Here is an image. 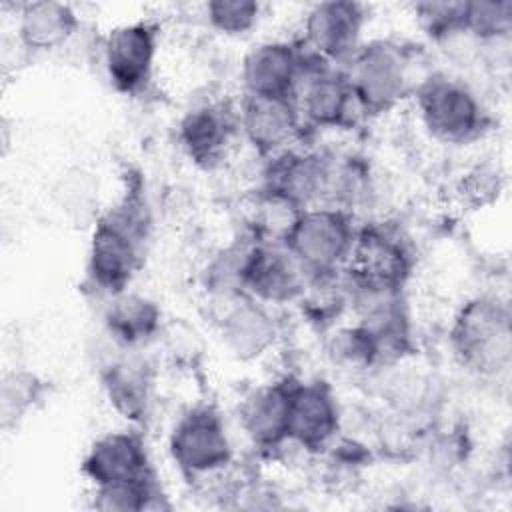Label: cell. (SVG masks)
<instances>
[{"instance_id":"cell-3","label":"cell","mask_w":512,"mask_h":512,"mask_svg":"<svg viewBox=\"0 0 512 512\" xmlns=\"http://www.w3.org/2000/svg\"><path fill=\"white\" fill-rule=\"evenodd\" d=\"M346 76L362 112H388L412 90V54L400 42L370 40L356 50Z\"/></svg>"},{"instance_id":"cell-22","label":"cell","mask_w":512,"mask_h":512,"mask_svg":"<svg viewBox=\"0 0 512 512\" xmlns=\"http://www.w3.org/2000/svg\"><path fill=\"white\" fill-rule=\"evenodd\" d=\"M78 28V16L70 4L40 0L22 4L18 12V38L28 50H54L64 46Z\"/></svg>"},{"instance_id":"cell-27","label":"cell","mask_w":512,"mask_h":512,"mask_svg":"<svg viewBox=\"0 0 512 512\" xmlns=\"http://www.w3.org/2000/svg\"><path fill=\"white\" fill-rule=\"evenodd\" d=\"M464 8L466 2H418L414 4V16L418 26L438 42L464 36Z\"/></svg>"},{"instance_id":"cell-14","label":"cell","mask_w":512,"mask_h":512,"mask_svg":"<svg viewBox=\"0 0 512 512\" xmlns=\"http://www.w3.org/2000/svg\"><path fill=\"white\" fill-rule=\"evenodd\" d=\"M330 158L318 152L284 150L272 156L264 172V192L276 194L298 208L324 206L328 194Z\"/></svg>"},{"instance_id":"cell-20","label":"cell","mask_w":512,"mask_h":512,"mask_svg":"<svg viewBox=\"0 0 512 512\" xmlns=\"http://www.w3.org/2000/svg\"><path fill=\"white\" fill-rule=\"evenodd\" d=\"M152 370L144 358L124 354L102 368V388L110 406L128 422H142L152 404Z\"/></svg>"},{"instance_id":"cell-16","label":"cell","mask_w":512,"mask_h":512,"mask_svg":"<svg viewBox=\"0 0 512 512\" xmlns=\"http://www.w3.org/2000/svg\"><path fill=\"white\" fill-rule=\"evenodd\" d=\"M240 132L262 156H276L298 138L302 118L294 98L244 96L238 112Z\"/></svg>"},{"instance_id":"cell-23","label":"cell","mask_w":512,"mask_h":512,"mask_svg":"<svg viewBox=\"0 0 512 512\" xmlns=\"http://www.w3.org/2000/svg\"><path fill=\"white\" fill-rule=\"evenodd\" d=\"M300 214L302 208H298L296 204L260 190V194L256 196L254 212L250 216L252 238L258 242L284 244Z\"/></svg>"},{"instance_id":"cell-13","label":"cell","mask_w":512,"mask_h":512,"mask_svg":"<svg viewBox=\"0 0 512 512\" xmlns=\"http://www.w3.org/2000/svg\"><path fill=\"white\" fill-rule=\"evenodd\" d=\"M340 430V408L322 380L292 382L288 408V440L308 452H320Z\"/></svg>"},{"instance_id":"cell-19","label":"cell","mask_w":512,"mask_h":512,"mask_svg":"<svg viewBox=\"0 0 512 512\" xmlns=\"http://www.w3.org/2000/svg\"><path fill=\"white\" fill-rule=\"evenodd\" d=\"M294 380H276L252 390L240 404V424L260 448H276L288 440V408Z\"/></svg>"},{"instance_id":"cell-5","label":"cell","mask_w":512,"mask_h":512,"mask_svg":"<svg viewBox=\"0 0 512 512\" xmlns=\"http://www.w3.org/2000/svg\"><path fill=\"white\" fill-rule=\"evenodd\" d=\"M414 94L420 120L436 140L464 144L482 132V104L464 82L434 74L422 80Z\"/></svg>"},{"instance_id":"cell-2","label":"cell","mask_w":512,"mask_h":512,"mask_svg":"<svg viewBox=\"0 0 512 512\" xmlns=\"http://www.w3.org/2000/svg\"><path fill=\"white\" fill-rule=\"evenodd\" d=\"M450 342L458 360L484 376L508 370L512 358L510 308L498 296H476L456 314Z\"/></svg>"},{"instance_id":"cell-9","label":"cell","mask_w":512,"mask_h":512,"mask_svg":"<svg viewBox=\"0 0 512 512\" xmlns=\"http://www.w3.org/2000/svg\"><path fill=\"white\" fill-rule=\"evenodd\" d=\"M294 102L300 118L316 128H342L352 122L354 110H360L346 70L318 62L310 54Z\"/></svg>"},{"instance_id":"cell-6","label":"cell","mask_w":512,"mask_h":512,"mask_svg":"<svg viewBox=\"0 0 512 512\" xmlns=\"http://www.w3.org/2000/svg\"><path fill=\"white\" fill-rule=\"evenodd\" d=\"M174 464L192 478L222 472L232 462V444L216 410L198 406L174 424L168 438Z\"/></svg>"},{"instance_id":"cell-4","label":"cell","mask_w":512,"mask_h":512,"mask_svg":"<svg viewBox=\"0 0 512 512\" xmlns=\"http://www.w3.org/2000/svg\"><path fill=\"white\" fill-rule=\"evenodd\" d=\"M354 238L356 230L348 210L312 206L302 210L284 244L308 276H318L348 266Z\"/></svg>"},{"instance_id":"cell-1","label":"cell","mask_w":512,"mask_h":512,"mask_svg":"<svg viewBox=\"0 0 512 512\" xmlns=\"http://www.w3.org/2000/svg\"><path fill=\"white\" fill-rule=\"evenodd\" d=\"M148 224L146 204L136 190L126 192L116 206L96 220L86 268L90 282L98 290L114 296L128 288L140 266Z\"/></svg>"},{"instance_id":"cell-11","label":"cell","mask_w":512,"mask_h":512,"mask_svg":"<svg viewBox=\"0 0 512 512\" xmlns=\"http://www.w3.org/2000/svg\"><path fill=\"white\" fill-rule=\"evenodd\" d=\"M308 64V52L288 40H266L252 46L242 60L244 96L294 98Z\"/></svg>"},{"instance_id":"cell-15","label":"cell","mask_w":512,"mask_h":512,"mask_svg":"<svg viewBox=\"0 0 512 512\" xmlns=\"http://www.w3.org/2000/svg\"><path fill=\"white\" fill-rule=\"evenodd\" d=\"M216 306L222 342L236 360H258L276 344L278 324L266 304L240 294Z\"/></svg>"},{"instance_id":"cell-21","label":"cell","mask_w":512,"mask_h":512,"mask_svg":"<svg viewBox=\"0 0 512 512\" xmlns=\"http://www.w3.org/2000/svg\"><path fill=\"white\" fill-rule=\"evenodd\" d=\"M162 312L154 300L136 292L110 296L104 310V328L112 342L124 350H134L160 332Z\"/></svg>"},{"instance_id":"cell-8","label":"cell","mask_w":512,"mask_h":512,"mask_svg":"<svg viewBox=\"0 0 512 512\" xmlns=\"http://www.w3.org/2000/svg\"><path fill=\"white\" fill-rule=\"evenodd\" d=\"M412 270V252L402 234L384 224L356 230L346 272L366 284L404 288Z\"/></svg>"},{"instance_id":"cell-18","label":"cell","mask_w":512,"mask_h":512,"mask_svg":"<svg viewBox=\"0 0 512 512\" xmlns=\"http://www.w3.org/2000/svg\"><path fill=\"white\" fill-rule=\"evenodd\" d=\"M238 128V116L230 106L222 102H206L184 114L178 138L196 164L214 166L224 158Z\"/></svg>"},{"instance_id":"cell-7","label":"cell","mask_w":512,"mask_h":512,"mask_svg":"<svg viewBox=\"0 0 512 512\" xmlns=\"http://www.w3.org/2000/svg\"><path fill=\"white\" fill-rule=\"evenodd\" d=\"M366 22L358 2L328 0L314 4L304 18V46L308 54L324 64H348L362 46L360 36Z\"/></svg>"},{"instance_id":"cell-28","label":"cell","mask_w":512,"mask_h":512,"mask_svg":"<svg viewBox=\"0 0 512 512\" xmlns=\"http://www.w3.org/2000/svg\"><path fill=\"white\" fill-rule=\"evenodd\" d=\"M40 396V382L30 372H8L0 386V418L2 426L10 428L32 408Z\"/></svg>"},{"instance_id":"cell-12","label":"cell","mask_w":512,"mask_h":512,"mask_svg":"<svg viewBox=\"0 0 512 512\" xmlns=\"http://www.w3.org/2000/svg\"><path fill=\"white\" fill-rule=\"evenodd\" d=\"M308 274L286 244L252 238L244 264V292L262 304L298 302Z\"/></svg>"},{"instance_id":"cell-10","label":"cell","mask_w":512,"mask_h":512,"mask_svg":"<svg viewBox=\"0 0 512 512\" xmlns=\"http://www.w3.org/2000/svg\"><path fill=\"white\" fill-rule=\"evenodd\" d=\"M158 52V32L150 22L114 26L102 46L110 84L122 94H138L152 78Z\"/></svg>"},{"instance_id":"cell-29","label":"cell","mask_w":512,"mask_h":512,"mask_svg":"<svg viewBox=\"0 0 512 512\" xmlns=\"http://www.w3.org/2000/svg\"><path fill=\"white\" fill-rule=\"evenodd\" d=\"M206 20L226 36H240L252 30L260 18V4L254 0H212L204 6Z\"/></svg>"},{"instance_id":"cell-17","label":"cell","mask_w":512,"mask_h":512,"mask_svg":"<svg viewBox=\"0 0 512 512\" xmlns=\"http://www.w3.org/2000/svg\"><path fill=\"white\" fill-rule=\"evenodd\" d=\"M82 472L94 486L152 478L146 444L132 430H116L96 438L82 460Z\"/></svg>"},{"instance_id":"cell-24","label":"cell","mask_w":512,"mask_h":512,"mask_svg":"<svg viewBox=\"0 0 512 512\" xmlns=\"http://www.w3.org/2000/svg\"><path fill=\"white\" fill-rule=\"evenodd\" d=\"M464 30L480 44L508 42L512 32L510 0H470L464 8Z\"/></svg>"},{"instance_id":"cell-25","label":"cell","mask_w":512,"mask_h":512,"mask_svg":"<svg viewBox=\"0 0 512 512\" xmlns=\"http://www.w3.org/2000/svg\"><path fill=\"white\" fill-rule=\"evenodd\" d=\"M328 356L346 370H366L380 364L376 344L362 324L342 326L328 340Z\"/></svg>"},{"instance_id":"cell-26","label":"cell","mask_w":512,"mask_h":512,"mask_svg":"<svg viewBox=\"0 0 512 512\" xmlns=\"http://www.w3.org/2000/svg\"><path fill=\"white\" fill-rule=\"evenodd\" d=\"M156 496L152 478L122 480L94 486L92 506L102 512H140L154 508Z\"/></svg>"}]
</instances>
